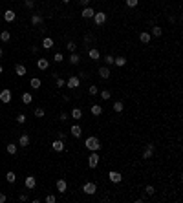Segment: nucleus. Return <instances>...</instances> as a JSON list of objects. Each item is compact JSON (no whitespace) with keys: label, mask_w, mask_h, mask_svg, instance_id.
<instances>
[{"label":"nucleus","mask_w":183,"mask_h":203,"mask_svg":"<svg viewBox=\"0 0 183 203\" xmlns=\"http://www.w3.org/2000/svg\"><path fill=\"white\" fill-rule=\"evenodd\" d=\"M29 84H31V88H35V90H39V88H40V79H37V77H33V79L29 81Z\"/></svg>","instance_id":"nucleus-30"},{"label":"nucleus","mask_w":183,"mask_h":203,"mask_svg":"<svg viewBox=\"0 0 183 203\" xmlns=\"http://www.w3.org/2000/svg\"><path fill=\"white\" fill-rule=\"evenodd\" d=\"M6 199H8V198H6V194H4V192H0V203H6Z\"/></svg>","instance_id":"nucleus-48"},{"label":"nucleus","mask_w":183,"mask_h":203,"mask_svg":"<svg viewBox=\"0 0 183 203\" xmlns=\"http://www.w3.org/2000/svg\"><path fill=\"white\" fill-rule=\"evenodd\" d=\"M0 101L2 103H11V90H2V92H0Z\"/></svg>","instance_id":"nucleus-8"},{"label":"nucleus","mask_w":183,"mask_h":203,"mask_svg":"<svg viewBox=\"0 0 183 203\" xmlns=\"http://www.w3.org/2000/svg\"><path fill=\"white\" fill-rule=\"evenodd\" d=\"M88 57H90L92 60H99V59H101V53H99L97 48H90V50H88Z\"/></svg>","instance_id":"nucleus-13"},{"label":"nucleus","mask_w":183,"mask_h":203,"mask_svg":"<svg viewBox=\"0 0 183 203\" xmlns=\"http://www.w3.org/2000/svg\"><path fill=\"white\" fill-rule=\"evenodd\" d=\"M37 68H39V70H48V68H50V60L44 59V57H40L37 60Z\"/></svg>","instance_id":"nucleus-9"},{"label":"nucleus","mask_w":183,"mask_h":203,"mask_svg":"<svg viewBox=\"0 0 183 203\" xmlns=\"http://www.w3.org/2000/svg\"><path fill=\"white\" fill-rule=\"evenodd\" d=\"M103 60L106 66H113V55H106V57H103Z\"/></svg>","instance_id":"nucleus-36"},{"label":"nucleus","mask_w":183,"mask_h":203,"mask_svg":"<svg viewBox=\"0 0 183 203\" xmlns=\"http://www.w3.org/2000/svg\"><path fill=\"white\" fill-rule=\"evenodd\" d=\"M53 59H55V62H62V60H64L62 53H55V57H53Z\"/></svg>","instance_id":"nucleus-45"},{"label":"nucleus","mask_w":183,"mask_h":203,"mask_svg":"<svg viewBox=\"0 0 183 203\" xmlns=\"http://www.w3.org/2000/svg\"><path fill=\"white\" fill-rule=\"evenodd\" d=\"M145 192H147L148 196H154V194H156V189H154L152 185H147V187H145Z\"/></svg>","instance_id":"nucleus-38"},{"label":"nucleus","mask_w":183,"mask_h":203,"mask_svg":"<svg viewBox=\"0 0 183 203\" xmlns=\"http://www.w3.org/2000/svg\"><path fill=\"white\" fill-rule=\"evenodd\" d=\"M55 82H57V88L66 86V81H64V79H60V77H57V79H55Z\"/></svg>","instance_id":"nucleus-41"},{"label":"nucleus","mask_w":183,"mask_h":203,"mask_svg":"<svg viewBox=\"0 0 183 203\" xmlns=\"http://www.w3.org/2000/svg\"><path fill=\"white\" fill-rule=\"evenodd\" d=\"M150 38H152V35H150V33H147V31H143V33L139 35V40H141L143 44H148V42H150Z\"/></svg>","instance_id":"nucleus-24"},{"label":"nucleus","mask_w":183,"mask_h":203,"mask_svg":"<svg viewBox=\"0 0 183 203\" xmlns=\"http://www.w3.org/2000/svg\"><path fill=\"white\" fill-rule=\"evenodd\" d=\"M99 77L101 79H110V68L108 66H101L99 68Z\"/></svg>","instance_id":"nucleus-21"},{"label":"nucleus","mask_w":183,"mask_h":203,"mask_svg":"<svg viewBox=\"0 0 183 203\" xmlns=\"http://www.w3.org/2000/svg\"><path fill=\"white\" fill-rule=\"evenodd\" d=\"M70 62H72V64H79V62H81V55L73 51V53L70 55Z\"/></svg>","instance_id":"nucleus-26"},{"label":"nucleus","mask_w":183,"mask_h":203,"mask_svg":"<svg viewBox=\"0 0 183 203\" xmlns=\"http://www.w3.org/2000/svg\"><path fill=\"white\" fill-rule=\"evenodd\" d=\"M66 50H68V51H70V53H73V51L77 50V44L70 40V42H68V44H66Z\"/></svg>","instance_id":"nucleus-32"},{"label":"nucleus","mask_w":183,"mask_h":203,"mask_svg":"<svg viewBox=\"0 0 183 203\" xmlns=\"http://www.w3.org/2000/svg\"><path fill=\"white\" fill-rule=\"evenodd\" d=\"M123 108H125V104H123L121 101H116V103H113V110H116L117 114H121V112H123Z\"/></svg>","instance_id":"nucleus-28"},{"label":"nucleus","mask_w":183,"mask_h":203,"mask_svg":"<svg viewBox=\"0 0 183 203\" xmlns=\"http://www.w3.org/2000/svg\"><path fill=\"white\" fill-rule=\"evenodd\" d=\"M62 2H64V4H70V0H62Z\"/></svg>","instance_id":"nucleus-51"},{"label":"nucleus","mask_w":183,"mask_h":203,"mask_svg":"<svg viewBox=\"0 0 183 203\" xmlns=\"http://www.w3.org/2000/svg\"><path fill=\"white\" fill-rule=\"evenodd\" d=\"M113 64L119 66V68H123V66L126 64V59H125V57H116V59H113Z\"/></svg>","instance_id":"nucleus-25"},{"label":"nucleus","mask_w":183,"mask_h":203,"mask_svg":"<svg viewBox=\"0 0 183 203\" xmlns=\"http://www.w3.org/2000/svg\"><path fill=\"white\" fill-rule=\"evenodd\" d=\"M11 38V33L9 31H2V33H0V40H2V42H8Z\"/></svg>","instance_id":"nucleus-34"},{"label":"nucleus","mask_w":183,"mask_h":203,"mask_svg":"<svg viewBox=\"0 0 183 203\" xmlns=\"http://www.w3.org/2000/svg\"><path fill=\"white\" fill-rule=\"evenodd\" d=\"M2 72H4V68H2V66H0V75H2Z\"/></svg>","instance_id":"nucleus-50"},{"label":"nucleus","mask_w":183,"mask_h":203,"mask_svg":"<svg viewBox=\"0 0 183 203\" xmlns=\"http://www.w3.org/2000/svg\"><path fill=\"white\" fill-rule=\"evenodd\" d=\"M82 190H84V194L92 196V194H95V192H97V185H95V183H92V181H88V183H84V185H82Z\"/></svg>","instance_id":"nucleus-3"},{"label":"nucleus","mask_w":183,"mask_h":203,"mask_svg":"<svg viewBox=\"0 0 183 203\" xmlns=\"http://www.w3.org/2000/svg\"><path fill=\"white\" fill-rule=\"evenodd\" d=\"M17 123H18V125H24V123H26V115H24V114H18V115H17Z\"/></svg>","instance_id":"nucleus-40"},{"label":"nucleus","mask_w":183,"mask_h":203,"mask_svg":"<svg viewBox=\"0 0 183 203\" xmlns=\"http://www.w3.org/2000/svg\"><path fill=\"white\" fill-rule=\"evenodd\" d=\"M79 84H81V79H79V77H75V75H73V77H70V79L66 81V86L70 88V90H75V88H79Z\"/></svg>","instance_id":"nucleus-6"},{"label":"nucleus","mask_w":183,"mask_h":203,"mask_svg":"<svg viewBox=\"0 0 183 203\" xmlns=\"http://www.w3.org/2000/svg\"><path fill=\"white\" fill-rule=\"evenodd\" d=\"M161 33H163V29H161V28H159V26H154L150 35H154V37H161Z\"/></svg>","instance_id":"nucleus-33"},{"label":"nucleus","mask_w":183,"mask_h":203,"mask_svg":"<svg viewBox=\"0 0 183 203\" xmlns=\"http://www.w3.org/2000/svg\"><path fill=\"white\" fill-rule=\"evenodd\" d=\"M125 4H126L128 8H135L137 4H139V0H125Z\"/></svg>","instance_id":"nucleus-39"},{"label":"nucleus","mask_w":183,"mask_h":203,"mask_svg":"<svg viewBox=\"0 0 183 203\" xmlns=\"http://www.w3.org/2000/svg\"><path fill=\"white\" fill-rule=\"evenodd\" d=\"M152 155H154V145L148 143V145L145 146V150H143V159H150Z\"/></svg>","instance_id":"nucleus-7"},{"label":"nucleus","mask_w":183,"mask_h":203,"mask_svg":"<svg viewBox=\"0 0 183 203\" xmlns=\"http://www.w3.org/2000/svg\"><path fill=\"white\" fill-rule=\"evenodd\" d=\"M108 179H110L112 183H121L123 176H121V172H117V170H110V172H108Z\"/></svg>","instance_id":"nucleus-5"},{"label":"nucleus","mask_w":183,"mask_h":203,"mask_svg":"<svg viewBox=\"0 0 183 203\" xmlns=\"http://www.w3.org/2000/svg\"><path fill=\"white\" fill-rule=\"evenodd\" d=\"M92 40H94V37H92V35H86V37H84V44H86V46H88Z\"/></svg>","instance_id":"nucleus-46"},{"label":"nucleus","mask_w":183,"mask_h":203,"mask_svg":"<svg viewBox=\"0 0 183 203\" xmlns=\"http://www.w3.org/2000/svg\"><path fill=\"white\" fill-rule=\"evenodd\" d=\"M44 114H46V112H44L42 108H37V110H35V117H44Z\"/></svg>","instance_id":"nucleus-42"},{"label":"nucleus","mask_w":183,"mask_h":203,"mask_svg":"<svg viewBox=\"0 0 183 203\" xmlns=\"http://www.w3.org/2000/svg\"><path fill=\"white\" fill-rule=\"evenodd\" d=\"M90 112H92V115H95V117H99V115L103 114V106H101V104H92Z\"/></svg>","instance_id":"nucleus-20"},{"label":"nucleus","mask_w":183,"mask_h":203,"mask_svg":"<svg viewBox=\"0 0 183 203\" xmlns=\"http://www.w3.org/2000/svg\"><path fill=\"white\" fill-rule=\"evenodd\" d=\"M6 179H8V183H15V179H17V174L9 170V172L6 174Z\"/></svg>","instance_id":"nucleus-29"},{"label":"nucleus","mask_w":183,"mask_h":203,"mask_svg":"<svg viewBox=\"0 0 183 203\" xmlns=\"http://www.w3.org/2000/svg\"><path fill=\"white\" fill-rule=\"evenodd\" d=\"M79 2H81V6H82V8H86V6L90 4V0H79Z\"/></svg>","instance_id":"nucleus-49"},{"label":"nucleus","mask_w":183,"mask_h":203,"mask_svg":"<svg viewBox=\"0 0 183 203\" xmlns=\"http://www.w3.org/2000/svg\"><path fill=\"white\" fill-rule=\"evenodd\" d=\"M55 187H57V192L64 194V192H66V189H68V183L64 181V179H57V183H55Z\"/></svg>","instance_id":"nucleus-11"},{"label":"nucleus","mask_w":183,"mask_h":203,"mask_svg":"<svg viewBox=\"0 0 183 203\" xmlns=\"http://www.w3.org/2000/svg\"><path fill=\"white\" fill-rule=\"evenodd\" d=\"M112 97V94H110V90H103V92H101V99L103 101H108Z\"/></svg>","instance_id":"nucleus-37"},{"label":"nucleus","mask_w":183,"mask_h":203,"mask_svg":"<svg viewBox=\"0 0 183 203\" xmlns=\"http://www.w3.org/2000/svg\"><path fill=\"white\" fill-rule=\"evenodd\" d=\"M82 18H94V15H95V11L94 9H92L90 6H86V8H82Z\"/></svg>","instance_id":"nucleus-18"},{"label":"nucleus","mask_w":183,"mask_h":203,"mask_svg":"<svg viewBox=\"0 0 183 203\" xmlns=\"http://www.w3.org/2000/svg\"><path fill=\"white\" fill-rule=\"evenodd\" d=\"M2 55H4V51H2V48H0V57H2Z\"/></svg>","instance_id":"nucleus-52"},{"label":"nucleus","mask_w":183,"mask_h":203,"mask_svg":"<svg viewBox=\"0 0 183 203\" xmlns=\"http://www.w3.org/2000/svg\"><path fill=\"white\" fill-rule=\"evenodd\" d=\"M46 203H55V194H50V196H46Z\"/></svg>","instance_id":"nucleus-44"},{"label":"nucleus","mask_w":183,"mask_h":203,"mask_svg":"<svg viewBox=\"0 0 183 203\" xmlns=\"http://www.w3.org/2000/svg\"><path fill=\"white\" fill-rule=\"evenodd\" d=\"M70 117L75 119V121H81V119H82V110H81V108H73V110L70 112Z\"/></svg>","instance_id":"nucleus-14"},{"label":"nucleus","mask_w":183,"mask_h":203,"mask_svg":"<svg viewBox=\"0 0 183 203\" xmlns=\"http://www.w3.org/2000/svg\"><path fill=\"white\" fill-rule=\"evenodd\" d=\"M31 101H33V95H31V94H28V92L22 94V103H24V104H29Z\"/></svg>","instance_id":"nucleus-27"},{"label":"nucleus","mask_w":183,"mask_h":203,"mask_svg":"<svg viewBox=\"0 0 183 203\" xmlns=\"http://www.w3.org/2000/svg\"><path fill=\"white\" fill-rule=\"evenodd\" d=\"M15 73H17L18 77H24V75L28 73V70H26V66H24V64H17V66H15Z\"/></svg>","instance_id":"nucleus-19"},{"label":"nucleus","mask_w":183,"mask_h":203,"mask_svg":"<svg viewBox=\"0 0 183 203\" xmlns=\"http://www.w3.org/2000/svg\"><path fill=\"white\" fill-rule=\"evenodd\" d=\"M70 134L73 135V137H81V135H82V128L79 126V125H73V126H70Z\"/></svg>","instance_id":"nucleus-10"},{"label":"nucleus","mask_w":183,"mask_h":203,"mask_svg":"<svg viewBox=\"0 0 183 203\" xmlns=\"http://www.w3.org/2000/svg\"><path fill=\"white\" fill-rule=\"evenodd\" d=\"M88 94H90V95H97V94H99V88H97L95 84H92V86L88 88Z\"/></svg>","instance_id":"nucleus-35"},{"label":"nucleus","mask_w":183,"mask_h":203,"mask_svg":"<svg viewBox=\"0 0 183 203\" xmlns=\"http://www.w3.org/2000/svg\"><path fill=\"white\" fill-rule=\"evenodd\" d=\"M42 15H31V24L33 26H39V24H42Z\"/></svg>","instance_id":"nucleus-23"},{"label":"nucleus","mask_w":183,"mask_h":203,"mask_svg":"<svg viewBox=\"0 0 183 203\" xmlns=\"http://www.w3.org/2000/svg\"><path fill=\"white\" fill-rule=\"evenodd\" d=\"M53 44H55V42H53L51 37H44V38H42V48H44V50H51Z\"/></svg>","instance_id":"nucleus-12"},{"label":"nucleus","mask_w":183,"mask_h":203,"mask_svg":"<svg viewBox=\"0 0 183 203\" xmlns=\"http://www.w3.org/2000/svg\"><path fill=\"white\" fill-rule=\"evenodd\" d=\"M18 146H29V135L28 134H22L20 137H18Z\"/></svg>","instance_id":"nucleus-15"},{"label":"nucleus","mask_w":183,"mask_h":203,"mask_svg":"<svg viewBox=\"0 0 183 203\" xmlns=\"http://www.w3.org/2000/svg\"><path fill=\"white\" fill-rule=\"evenodd\" d=\"M68 117H70V115H68L66 112H62V114H60V121H68Z\"/></svg>","instance_id":"nucleus-47"},{"label":"nucleus","mask_w":183,"mask_h":203,"mask_svg":"<svg viewBox=\"0 0 183 203\" xmlns=\"http://www.w3.org/2000/svg\"><path fill=\"white\" fill-rule=\"evenodd\" d=\"M84 146L90 152H99L101 150V141H99V137H95V135H90V137H86V141H84Z\"/></svg>","instance_id":"nucleus-1"},{"label":"nucleus","mask_w":183,"mask_h":203,"mask_svg":"<svg viewBox=\"0 0 183 203\" xmlns=\"http://www.w3.org/2000/svg\"><path fill=\"white\" fill-rule=\"evenodd\" d=\"M51 148H53L55 152H62V150H64V141H62V139H55V141L51 143Z\"/></svg>","instance_id":"nucleus-17"},{"label":"nucleus","mask_w":183,"mask_h":203,"mask_svg":"<svg viewBox=\"0 0 183 203\" xmlns=\"http://www.w3.org/2000/svg\"><path fill=\"white\" fill-rule=\"evenodd\" d=\"M35 185H37V179H35V176H26V189H35Z\"/></svg>","instance_id":"nucleus-22"},{"label":"nucleus","mask_w":183,"mask_h":203,"mask_svg":"<svg viewBox=\"0 0 183 203\" xmlns=\"http://www.w3.org/2000/svg\"><path fill=\"white\" fill-rule=\"evenodd\" d=\"M2 17H4V20H6V22H13V20L17 18V13H15L13 9H8L6 13H2Z\"/></svg>","instance_id":"nucleus-16"},{"label":"nucleus","mask_w":183,"mask_h":203,"mask_svg":"<svg viewBox=\"0 0 183 203\" xmlns=\"http://www.w3.org/2000/svg\"><path fill=\"white\" fill-rule=\"evenodd\" d=\"M0 17H2V13H0Z\"/></svg>","instance_id":"nucleus-53"},{"label":"nucleus","mask_w":183,"mask_h":203,"mask_svg":"<svg viewBox=\"0 0 183 203\" xmlns=\"http://www.w3.org/2000/svg\"><path fill=\"white\" fill-rule=\"evenodd\" d=\"M24 4H26L28 9H33V8H35V2H33V0H24Z\"/></svg>","instance_id":"nucleus-43"},{"label":"nucleus","mask_w":183,"mask_h":203,"mask_svg":"<svg viewBox=\"0 0 183 203\" xmlns=\"http://www.w3.org/2000/svg\"><path fill=\"white\" fill-rule=\"evenodd\" d=\"M6 150H8V154H11V155H15V154H17V145H13V143H9V145L6 146Z\"/></svg>","instance_id":"nucleus-31"},{"label":"nucleus","mask_w":183,"mask_h":203,"mask_svg":"<svg viewBox=\"0 0 183 203\" xmlns=\"http://www.w3.org/2000/svg\"><path fill=\"white\" fill-rule=\"evenodd\" d=\"M99 165V152H92L90 157H88V167L90 168H95Z\"/></svg>","instance_id":"nucleus-2"},{"label":"nucleus","mask_w":183,"mask_h":203,"mask_svg":"<svg viewBox=\"0 0 183 203\" xmlns=\"http://www.w3.org/2000/svg\"><path fill=\"white\" fill-rule=\"evenodd\" d=\"M94 22L97 26H103L104 22H106V13L104 11H95V15H94Z\"/></svg>","instance_id":"nucleus-4"}]
</instances>
